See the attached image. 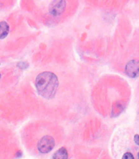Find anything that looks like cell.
Here are the masks:
<instances>
[{"mask_svg": "<svg viewBox=\"0 0 139 159\" xmlns=\"http://www.w3.org/2000/svg\"><path fill=\"white\" fill-rule=\"evenodd\" d=\"M138 158L139 159V151H138Z\"/></svg>", "mask_w": 139, "mask_h": 159, "instance_id": "30bf717a", "label": "cell"}, {"mask_svg": "<svg viewBox=\"0 0 139 159\" xmlns=\"http://www.w3.org/2000/svg\"><path fill=\"white\" fill-rule=\"evenodd\" d=\"M1 77H2V75H1V73H0V79H1Z\"/></svg>", "mask_w": 139, "mask_h": 159, "instance_id": "8fae6325", "label": "cell"}, {"mask_svg": "<svg viewBox=\"0 0 139 159\" xmlns=\"http://www.w3.org/2000/svg\"><path fill=\"white\" fill-rule=\"evenodd\" d=\"M10 26L5 21L0 22V39H5L8 35Z\"/></svg>", "mask_w": 139, "mask_h": 159, "instance_id": "5b68a950", "label": "cell"}, {"mask_svg": "<svg viewBox=\"0 0 139 159\" xmlns=\"http://www.w3.org/2000/svg\"><path fill=\"white\" fill-rule=\"evenodd\" d=\"M69 157L68 152L65 147H62L58 149L56 152L53 154L52 158L54 159H67Z\"/></svg>", "mask_w": 139, "mask_h": 159, "instance_id": "8992f818", "label": "cell"}, {"mask_svg": "<svg viewBox=\"0 0 139 159\" xmlns=\"http://www.w3.org/2000/svg\"><path fill=\"white\" fill-rule=\"evenodd\" d=\"M55 140L50 135H45L39 139L37 143V149L42 154H47L50 152L54 148Z\"/></svg>", "mask_w": 139, "mask_h": 159, "instance_id": "7a4b0ae2", "label": "cell"}, {"mask_svg": "<svg viewBox=\"0 0 139 159\" xmlns=\"http://www.w3.org/2000/svg\"><path fill=\"white\" fill-rule=\"evenodd\" d=\"M134 141L135 143H136L137 146H139V135L137 134V135H134Z\"/></svg>", "mask_w": 139, "mask_h": 159, "instance_id": "9c48e42d", "label": "cell"}, {"mask_svg": "<svg viewBox=\"0 0 139 159\" xmlns=\"http://www.w3.org/2000/svg\"><path fill=\"white\" fill-rule=\"evenodd\" d=\"M134 157L133 156V154L130 152H126L122 157V159H134Z\"/></svg>", "mask_w": 139, "mask_h": 159, "instance_id": "ba28073f", "label": "cell"}, {"mask_svg": "<svg viewBox=\"0 0 139 159\" xmlns=\"http://www.w3.org/2000/svg\"></svg>", "mask_w": 139, "mask_h": 159, "instance_id": "7c38bea8", "label": "cell"}, {"mask_svg": "<svg viewBox=\"0 0 139 159\" xmlns=\"http://www.w3.org/2000/svg\"><path fill=\"white\" fill-rule=\"evenodd\" d=\"M29 64L28 62H18L17 64V66L18 68H20L21 69H22V70H25V69H27L29 68Z\"/></svg>", "mask_w": 139, "mask_h": 159, "instance_id": "52a82bcc", "label": "cell"}, {"mask_svg": "<svg viewBox=\"0 0 139 159\" xmlns=\"http://www.w3.org/2000/svg\"><path fill=\"white\" fill-rule=\"evenodd\" d=\"M58 86L59 81L57 76L50 71L41 73L35 79L37 92L45 99L50 100L54 98Z\"/></svg>", "mask_w": 139, "mask_h": 159, "instance_id": "6da1fadb", "label": "cell"}, {"mask_svg": "<svg viewBox=\"0 0 139 159\" xmlns=\"http://www.w3.org/2000/svg\"><path fill=\"white\" fill-rule=\"evenodd\" d=\"M66 8V2L63 0H54L52 1L49 6V12L54 16H59Z\"/></svg>", "mask_w": 139, "mask_h": 159, "instance_id": "3957f363", "label": "cell"}, {"mask_svg": "<svg viewBox=\"0 0 139 159\" xmlns=\"http://www.w3.org/2000/svg\"><path fill=\"white\" fill-rule=\"evenodd\" d=\"M125 73L127 77L135 79L139 77V60H132L126 64Z\"/></svg>", "mask_w": 139, "mask_h": 159, "instance_id": "277c9868", "label": "cell"}]
</instances>
